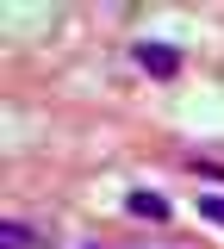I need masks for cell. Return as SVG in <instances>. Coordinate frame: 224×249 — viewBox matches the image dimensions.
I'll return each instance as SVG.
<instances>
[{"label": "cell", "instance_id": "1", "mask_svg": "<svg viewBox=\"0 0 224 249\" xmlns=\"http://www.w3.org/2000/svg\"><path fill=\"white\" fill-rule=\"evenodd\" d=\"M131 56H137L143 75H156V81H174V75H181V50H174V44H150V37H143Z\"/></svg>", "mask_w": 224, "mask_h": 249}, {"label": "cell", "instance_id": "2", "mask_svg": "<svg viewBox=\"0 0 224 249\" xmlns=\"http://www.w3.org/2000/svg\"><path fill=\"white\" fill-rule=\"evenodd\" d=\"M125 212H131V218H168V199H162V193H143V187H137V193L125 199Z\"/></svg>", "mask_w": 224, "mask_h": 249}, {"label": "cell", "instance_id": "3", "mask_svg": "<svg viewBox=\"0 0 224 249\" xmlns=\"http://www.w3.org/2000/svg\"><path fill=\"white\" fill-rule=\"evenodd\" d=\"M0 249H37V231L19 224V218H6V224H0Z\"/></svg>", "mask_w": 224, "mask_h": 249}, {"label": "cell", "instance_id": "4", "mask_svg": "<svg viewBox=\"0 0 224 249\" xmlns=\"http://www.w3.org/2000/svg\"><path fill=\"white\" fill-rule=\"evenodd\" d=\"M199 218H212V224L224 231V193H206V199H199Z\"/></svg>", "mask_w": 224, "mask_h": 249}]
</instances>
